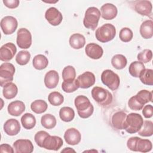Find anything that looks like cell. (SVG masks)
I'll return each mask as SVG.
<instances>
[{
	"instance_id": "32",
	"label": "cell",
	"mask_w": 153,
	"mask_h": 153,
	"mask_svg": "<svg viewBox=\"0 0 153 153\" xmlns=\"http://www.w3.org/2000/svg\"><path fill=\"white\" fill-rule=\"evenodd\" d=\"M59 116L62 121L65 122H69L74 118L75 112L72 108L65 106L60 109L59 111Z\"/></svg>"
},
{
	"instance_id": "40",
	"label": "cell",
	"mask_w": 153,
	"mask_h": 153,
	"mask_svg": "<svg viewBox=\"0 0 153 153\" xmlns=\"http://www.w3.org/2000/svg\"><path fill=\"white\" fill-rule=\"evenodd\" d=\"M76 76L75 68L72 66H67L62 71V78L63 81L74 79Z\"/></svg>"
},
{
	"instance_id": "25",
	"label": "cell",
	"mask_w": 153,
	"mask_h": 153,
	"mask_svg": "<svg viewBox=\"0 0 153 153\" xmlns=\"http://www.w3.org/2000/svg\"><path fill=\"white\" fill-rule=\"evenodd\" d=\"M71 47L74 49H80L85 44V37L80 33H74L72 35L69 40Z\"/></svg>"
},
{
	"instance_id": "29",
	"label": "cell",
	"mask_w": 153,
	"mask_h": 153,
	"mask_svg": "<svg viewBox=\"0 0 153 153\" xmlns=\"http://www.w3.org/2000/svg\"><path fill=\"white\" fill-rule=\"evenodd\" d=\"M32 64L36 69L42 70L47 66L48 64V60L44 55L38 54L33 57Z\"/></svg>"
},
{
	"instance_id": "34",
	"label": "cell",
	"mask_w": 153,
	"mask_h": 153,
	"mask_svg": "<svg viewBox=\"0 0 153 153\" xmlns=\"http://www.w3.org/2000/svg\"><path fill=\"white\" fill-rule=\"evenodd\" d=\"M141 136L148 137L153 134V123L151 121H144L140 129L137 131Z\"/></svg>"
},
{
	"instance_id": "45",
	"label": "cell",
	"mask_w": 153,
	"mask_h": 153,
	"mask_svg": "<svg viewBox=\"0 0 153 153\" xmlns=\"http://www.w3.org/2000/svg\"><path fill=\"white\" fill-rule=\"evenodd\" d=\"M142 114L145 118H149L152 117L153 115V108L151 105H147L143 107Z\"/></svg>"
},
{
	"instance_id": "16",
	"label": "cell",
	"mask_w": 153,
	"mask_h": 153,
	"mask_svg": "<svg viewBox=\"0 0 153 153\" xmlns=\"http://www.w3.org/2000/svg\"><path fill=\"white\" fill-rule=\"evenodd\" d=\"M63 145L62 139L57 136H48L44 140L42 148L48 150H59Z\"/></svg>"
},
{
	"instance_id": "33",
	"label": "cell",
	"mask_w": 153,
	"mask_h": 153,
	"mask_svg": "<svg viewBox=\"0 0 153 153\" xmlns=\"http://www.w3.org/2000/svg\"><path fill=\"white\" fill-rule=\"evenodd\" d=\"M140 81L145 85H153V70L151 69H145L140 74Z\"/></svg>"
},
{
	"instance_id": "18",
	"label": "cell",
	"mask_w": 153,
	"mask_h": 153,
	"mask_svg": "<svg viewBox=\"0 0 153 153\" xmlns=\"http://www.w3.org/2000/svg\"><path fill=\"white\" fill-rule=\"evenodd\" d=\"M85 51L88 57L95 60L101 58L103 53V48L96 43L88 44L85 48Z\"/></svg>"
},
{
	"instance_id": "26",
	"label": "cell",
	"mask_w": 153,
	"mask_h": 153,
	"mask_svg": "<svg viewBox=\"0 0 153 153\" xmlns=\"http://www.w3.org/2000/svg\"><path fill=\"white\" fill-rule=\"evenodd\" d=\"M18 93L17 85L12 82H8L3 87V96L7 99H11L16 97Z\"/></svg>"
},
{
	"instance_id": "12",
	"label": "cell",
	"mask_w": 153,
	"mask_h": 153,
	"mask_svg": "<svg viewBox=\"0 0 153 153\" xmlns=\"http://www.w3.org/2000/svg\"><path fill=\"white\" fill-rule=\"evenodd\" d=\"M16 153H31L33 151V145L29 139H18L13 143Z\"/></svg>"
},
{
	"instance_id": "8",
	"label": "cell",
	"mask_w": 153,
	"mask_h": 153,
	"mask_svg": "<svg viewBox=\"0 0 153 153\" xmlns=\"http://www.w3.org/2000/svg\"><path fill=\"white\" fill-rule=\"evenodd\" d=\"M15 73L14 66L8 62L2 63L0 66V85L4 87L6 84L13 80V76Z\"/></svg>"
},
{
	"instance_id": "47",
	"label": "cell",
	"mask_w": 153,
	"mask_h": 153,
	"mask_svg": "<svg viewBox=\"0 0 153 153\" xmlns=\"http://www.w3.org/2000/svg\"><path fill=\"white\" fill-rule=\"evenodd\" d=\"M0 152L1 153H3V152L13 153L14 152V150L10 145L4 143V144H1L0 146Z\"/></svg>"
},
{
	"instance_id": "4",
	"label": "cell",
	"mask_w": 153,
	"mask_h": 153,
	"mask_svg": "<svg viewBox=\"0 0 153 153\" xmlns=\"http://www.w3.org/2000/svg\"><path fill=\"white\" fill-rule=\"evenodd\" d=\"M91 96L93 99L100 105L106 106L112 102V94L106 89L96 86L91 90Z\"/></svg>"
},
{
	"instance_id": "24",
	"label": "cell",
	"mask_w": 153,
	"mask_h": 153,
	"mask_svg": "<svg viewBox=\"0 0 153 153\" xmlns=\"http://www.w3.org/2000/svg\"><path fill=\"white\" fill-rule=\"evenodd\" d=\"M140 33L145 39H150L153 35V22L151 20L144 21L140 27Z\"/></svg>"
},
{
	"instance_id": "37",
	"label": "cell",
	"mask_w": 153,
	"mask_h": 153,
	"mask_svg": "<svg viewBox=\"0 0 153 153\" xmlns=\"http://www.w3.org/2000/svg\"><path fill=\"white\" fill-rule=\"evenodd\" d=\"M49 102L53 106H59L63 103L64 97L61 93L57 91H53L50 93L48 96Z\"/></svg>"
},
{
	"instance_id": "42",
	"label": "cell",
	"mask_w": 153,
	"mask_h": 153,
	"mask_svg": "<svg viewBox=\"0 0 153 153\" xmlns=\"http://www.w3.org/2000/svg\"><path fill=\"white\" fill-rule=\"evenodd\" d=\"M152 57V51L149 49H145L140 52L137 56V60L139 62L142 63H148L150 62Z\"/></svg>"
},
{
	"instance_id": "43",
	"label": "cell",
	"mask_w": 153,
	"mask_h": 153,
	"mask_svg": "<svg viewBox=\"0 0 153 153\" xmlns=\"http://www.w3.org/2000/svg\"><path fill=\"white\" fill-rule=\"evenodd\" d=\"M128 107L134 111H139L141 110L144 105L138 99L136 95L132 96L128 101Z\"/></svg>"
},
{
	"instance_id": "38",
	"label": "cell",
	"mask_w": 153,
	"mask_h": 153,
	"mask_svg": "<svg viewBox=\"0 0 153 153\" xmlns=\"http://www.w3.org/2000/svg\"><path fill=\"white\" fill-rule=\"evenodd\" d=\"M30 59V53L28 51L22 50L17 53L16 57V61L20 65H25L29 62Z\"/></svg>"
},
{
	"instance_id": "2",
	"label": "cell",
	"mask_w": 153,
	"mask_h": 153,
	"mask_svg": "<svg viewBox=\"0 0 153 153\" xmlns=\"http://www.w3.org/2000/svg\"><path fill=\"white\" fill-rule=\"evenodd\" d=\"M143 123V118L140 114L130 113L127 115L123 129L128 133H136L140 129Z\"/></svg>"
},
{
	"instance_id": "11",
	"label": "cell",
	"mask_w": 153,
	"mask_h": 153,
	"mask_svg": "<svg viewBox=\"0 0 153 153\" xmlns=\"http://www.w3.org/2000/svg\"><path fill=\"white\" fill-rule=\"evenodd\" d=\"M17 51L16 45L12 42H8L3 45L0 49V59L3 62L11 60Z\"/></svg>"
},
{
	"instance_id": "30",
	"label": "cell",
	"mask_w": 153,
	"mask_h": 153,
	"mask_svg": "<svg viewBox=\"0 0 153 153\" xmlns=\"http://www.w3.org/2000/svg\"><path fill=\"white\" fill-rule=\"evenodd\" d=\"M41 125L47 129H51L56 125V119L55 117L50 114H47L42 116L41 119Z\"/></svg>"
},
{
	"instance_id": "28",
	"label": "cell",
	"mask_w": 153,
	"mask_h": 153,
	"mask_svg": "<svg viewBox=\"0 0 153 153\" xmlns=\"http://www.w3.org/2000/svg\"><path fill=\"white\" fill-rule=\"evenodd\" d=\"M21 123L25 128L30 130L35 127L36 124V118L32 114L26 113L22 117Z\"/></svg>"
},
{
	"instance_id": "27",
	"label": "cell",
	"mask_w": 153,
	"mask_h": 153,
	"mask_svg": "<svg viewBox=\"0 0 153 153\" xmlns=\"http://www.w3.org/2000/svg\"><path fill=\"white\" fill-rule=\"evenodd\" d=\"M145 69L143 63L139 61L133 62L129 66L128 72L130 74L135 78H139L140 73Z\"/></svg>"
},
{
	"instance_id": "48",
	"label": "cell",
	"mask_w": 153,
	"mask_h": 153,
	"mask_svg": "<svg viewBox=\"0 0 153 153\" xmlns=\"http://www.w3.org/2000/svg\"><path fill=\"white\" fill-rule=\"evenodd\" d=\"M62 152H75V150H74V149H72V148H65V149H63V150H62Z\"/></svg>"
},
{
	"instance_id": "35",
	"label": "cell",
	"mask_w": 153,
	"mask_h": 153,
	"mask_svg": "<svg viewBox=\"0 0 153 153\" xmlns=\"http://www.w3.org/2000/svg\"><path fill=\"white\" fill-rule=\"evenodd\" d=\"M48 108L47 103L43 100H36L30 105V108L36 114H42L46 111Z\"/></svg>"
},
{
	"instance_id": "13",
	"label": "cell",
	"mask_w": 153,
	"mask_h": 153,
	"mask_svg": "<svg viewBox=\"0 0 153 153\" xmlns=\"http://www.w3.org/2000/svg\"><path fill=\"white\" fill-rule=\"evenodd\" d=\"M45 17L48 22L53 26H57L62 21V13L55 7H50L45 13Z\"/></svg>"
},
{
	"instance_id": "5",
	"label": "cell",
	"mask_w": 153,
	"mask_h": 153,
	"mask_svg": "<svg viewBox=\"0 0 153 153\" xmlns=\"http://www.w3.org/2000/svg\"><path fill=\"white\" fill-rule=\"evenodd\" d=\"M116 35V29L111 23H106L99 27L96 30L95 36L96 39L103 43L112 40Z\"/></svg>"
},
{
	"instance_id": "9",
	"label": "cell",
	"mask_w": 153,
	"mask_h": 153,
	"mask_svg": "<svg viewBox=\"0 0 153 153\" xmlns=\"http://www.w3.org/2000/svg\"><path fill=\"white\" fill-rule=\"evenodd\" d=\"M17 44L22 49L29 48L32 44V35L26 28H20L17 33Z\"/></svg>"
},
{
	"instance_id": "20",
	"label": "cell",
	"mask_w": 153,
	"mask_h": 153,
	"mask_svg": "<svg viewBox=\"0 0 153 153\" xmlns=\"http://www.w3.org/2000/svg\"><path fill=\"white\" fill-rule=\"evenodd\" d=\"M101 15L105 20H112L117 15L118 10L117 7L112 4L106 3L103 5L100 8Z\"/></svg>"
},
{
	"instance_id": "6",
	"label": "cell",
	"mask_w": 153,
	"mask_h": 153,
	"mask_svg": "<svg viewBox=\"0 0 153 153\" xmlns=\"http://www.w3.org/2000/svg\"><path fill=\"white\" fill-rule=\"evenodd\" d=\"M100 14V11L97 8L94 7L88 8L83 20L84 26L87 29L94 30L98 25Z\"/></svg>"
},
{
	"instance_id": "23",
	"label": "cell",
	"mask_w": 153,
	"mask_h": 153,
	"mask_svg": "<svg viewBox=\"0 0 153 153\" xmlns=\"http://www.w3.org/2000/svg\"><path fill=\"white\" fill-rule=\"evenodd\" d=\"M126 117V113L123 111L115 112L112 117V124L113 127L118 130H123Z\"/></svg>"
},
{
	"instance_id": "3",
	"label": "cell",
	"mask_w": 153,
	"mask_h": 153,
	"mask_svg": "<svg viewBox=\"0 0 153 153\" xmlns=\"http://www.w3.org/2000/svg\"><path fill=\"white\" fill-rule=\"evenodd\" d=\"M127 146L132 151L141 152H149L152 148L151 142L148 139H143L138 137H131L127 140Z\"/></svg>"
},
{
	"instance_id": "31",
	"label": "cell",
	"mask_w": 153,
	"mask_h": 153,
	"mask_svg": "<svg viewBox=\"0 0 153 153\" xmlns=\"http://www.w3.org/2000/svg\"><path fill=\"white\" fill-rule=\"evenodd\" d=\"M112 65L117 69H123L127 63L126 57L123 54H115L111 59Z\"/></svg>"
},
{
	"instance_id": "46",
	"label": "cell",
	"mask_w": 153,
	"mask_h": 153,
	"mask_svg": "<svg viewBox=\"0 0 153 153\" xmlns=\"http://www.w3.org/2000/svg\"><path fill=\"white\" fill-rule=\"evenodd\" d=\"M4 4L8 8L13 9L17 8L19 5V0H3Z\"/></svg>"
},
{
	"instance_id": "17",
	"label": "cell",
	"mask_w": 153,
	"mask_h": 153,
	"mask_svg": "<svg viewBox=\"0 0 153 153\" xmlns=\"http://www.w3.org/2000/svg\"><path fill=\"white\" fill-rule=\"evenodd\" d=\"M64 139L68 144L76 145L80 142L81 134L77 129L75 128H69L65 132Z\"/></svg>"
},
{
	"instance_id": "19",
	"label": "cell",
	"mask_w": 153,
	"mask_h": 153,
	"mask_svg": "<svg viewBox=\"0 0 153 153\" xmlns=\"http://www.w3.org/2000/svg\"><path fill=\"white\" fill-rule=\"evenodd\" d=\"M4 130L9 136H15L20 130V124L16 119H9L4 124Z\"/></svg>"
},
{
	"instance_id": "41",
	"label": "cell",
	"mask_w": 153,
	"mask_h": 153,
	"mask_svg": "<svg viewBox=\"0 0 153 153\" xmlns=\"http://www.w3.org/2000/svg\"><path fill=\"white\" fill-rule=\"evenodd\" d=\"M133 32L128 27H123L120 31L119 37L123 42H128L130 41L133 38Z\"/></svg>"
},
{
	"instance_id": "14",
	"label": "cell",
	"mask_w": 153,
	"mask_h": 153,
	"mask_svg": "<svg viewBox=\"0 0 153 153\" xmlns=\"http://www.w3.org/2000/svg\"><path fill=\"white\" fill-rule=\"evenodd\" d=\"M79 87L81 88H88L93 85L96 81L94 74L87 71L79 75L76 79Z\"/></svg>"
},
{
	"instance_id": "44",
	"label": "cell",
	"mask_w": 153,
	"mask_h": 153,
	"mask_svg": "<svg viewBox=\"0 0 153 153\" xmlns=\"http://www.w3.org/2000/svg\"><path fill=\"white\" fill-rule=\"evenodd\" d=\"M50 134L45 131H38L34 137V139L35 141L36 142V143L39 146L42 148V145H43V142L44 139Z\"/></svg>"
},
{
	"instance_id": "39",
	"label": "cell",
	"mask_w": 153,
	"mask_h": 153,
	"mask_svg": "<svg viewBox=\"0 0 153 153\" xmlns=\"http://www.w3.org/2000/svg\"><path fill=\"white\" fill-rule=\"evenodd\" d=\"M137 97L138 99L145 105L149 102H152V94L151 91L146 90H142L139 91L137 94Z\"/></svg>"
},
{
	"instance_id": "15",
	"label": "cell",
	"mask_w": 153,
	"mask_h": 153,
	"mask_svg": "<svg viewBox=\"0 0 153 153\" xmlns=\"http://www.w3.org/2000/svg\"><path fill=\"white\" fill-rule=\"evenodd\" d=\"M134 10L142 16L149 17L152 14V4L149 1L140 0L134 2Z\"/></svg>"
},
{
	"instance_id": "1",
	"label": "cell",
	"mask_w": 153,
	"mask_h": 153,
	"mask_svg": "<svg viewBox=\"0 0 153 153\" xmlns=\"http://www.w3.org/2000/svg\"><path fill=\"white\" fill-rule=\"evenodd\" d=\"M79 116L82 118H87L93 113L94 107L90 100L85 96H78L74 101Z\"/></svg>"
},
{
	"instance_id": "21",
	"label": "cell",
	"mask_w": 153,
	"mask_h": 153,
	"mask_svg": "<svg viewBox=\"0 0 153 153\" xmlns=\"http://www.w3.org/2000/svg\"><path fill=\"white\" fill-rule=\"evenodd\" d=\"M59 76L57 71L51 70L46 73L44 76V84L47 88L51 89L56 87L59 83Z\"/></svg>"
},
{
	"instance_id": "22",
	"label": "cell",
	"mask_w": 153,
	"mask_h": 153,
	"mask_svg": "<svg viewBox=\"0 0 153 153\" xmlns=\"http://www.w3.org/2000/svg\"><path fill=\"white\" fill-rule=\"evenodd\" d=\"M7 110L10 115L18 117L25 111V105L20 100H15L8 105Z\"/></svg>"
},
{
	"instance_id": "10",
	"label": "cell",
	"mask_w": 153,
	"mask_h": 153,
	"mask_svg": "<svg viewBox=\"0 0 153 153\" xmlns=\"http://www.w3.org/2000/svg\"><path fill=\"white\" fill-rule=\"evenodd\" d=\"M17 26V20L13 16H5L1 20V27L5 35H11L13 33L16 31Z\"/></svg>"
},
{
	"instance_id": "36",
	"label": "cell",
	"mask_w": 153,
	"mask_h": 153,
	"mask_svg": "<svg viewBox=\"0 0 153 153\" xmlns=\"http://www.w3.org/2000/svg\"><path fill=\"white\" fill-rule=\"evenodd\" d=\"M79 87L76 79L63 81L62 84V88L66 93H72L76 91Z\"/></svg>"
},
{
	"instance_id": "7",
	"label": "cell",
	"mask_w": 153,
	"mask_h": 153,
	"mask_svg": "<svg viewBox=\"0 0 153 153\" xmlns=\"http://www.w3.org/2000/svg\"><path fill=\"white\" fill-rule=\"evenodd\" d=\"M101 80L103 84L111 90H116L120 86L119 76L110 69H106L103 71L101 75Z\"/></svg>"
}]
</instances>
